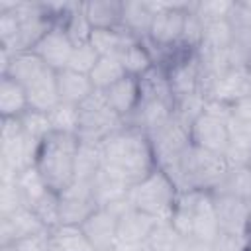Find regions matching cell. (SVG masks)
I'll list each match as a JSON object with an SVG mask.
<instances>
[{"label":"cell","mask_w":251,"mask_h":251,"mask_svg":"<svg viewBox=\"0 0 251 251\" xmlns=\"http://www.w3.org/2000/svg\"><path fill=\"white\" fill-rule=\"evenodd\" d=\"M18 186H20V190H22V194H24V198H25V202H27V206L33 202V200H37L49 186L43 182V178L39 176V173L35 171V167H29V169H25V171H22L20 175H18Z\"/></svg>","instance_id":"f35d334b"},{"label":"cell","mask_w":251,"mask_h":251,"mask_svg":"<svg viewBox=\"0 0 251 251\" xmlns=\"http://www.w3.org/2000/svg\"><path fill=\"white\" fill-rule=\"evenodd\" d=\"M176 196H178V188L175 180L159 167L151 171L145 178L135 182L127 192V200L131 208L149 214L157 220L171 218Z\"/></svg>","instance_id":"277c9868"},{"label":"cell","mask_w":251,"mask_h":251,"mask_svg":"<svg viewBox=\"0 0 251 251\" xmlns=\"http://www.w3.org/2000/svg\"><path fill=\"white\" fill-rule=\"evenodd\" d=\"M212 198H214L220 231L247 235V220H249L251 202L237 198L233 194H226V192H212Z\"/></svg>","instance_id":"7c38bea8"},{"label":"cell","mask_w":251,"mask_h":251,"mask_svg":"<svg viewBox=\"0 0 251 251\" xmlns=\"http://www.w3.org/2000/svg\"><path fill=\"white\" fill-rule=\"evenodd\" d=\"M231 8H233V2H229V0H204V2H192V12H194L202 22L227 20Z\"/></svg>","instance_id":"74e56055"},{"label":"cell","mask_w":251,"mask_h":251,"mask_svg":"<svg viewBox=\"0 0 251 251\" xmlns=\"http://www.w3.org/2000/svg\"><path fill=\"white\" fill-rule=\"evenodd\" d=\"M135 37L129 35L124 27L118 29H92L90 33V43L100 55H120L124 47L133 41Z\"/></svg>","instance_id":"f1b7e54d"},{"label":"cell","mask_w":251,"mask_h":251,"mask_svg":"<svg viewBox=\"0 0 251 251\" xmlns=\"http://www.w3.org/2000/svg\"><path fill=\"white\" fill-rule=\"evenodd\" d=\"M155 12L151 10L149 2H124V16H122V27L133 35L135 39H145L149 35L151 24H153Z\"/></svg>","instance_id":"603a6c76"},{"label":"cell","mask_w":251,"mask_h":251,"mask_svg":"<svg viewBox=\"0 0 251 251\" xmlns=\"http://www.w3.org/2000/svg\"><path fill=\"white\" fill-rule=\"evenodd\" d=\"M247 71L251 73V51H249V55H247Z\"/></svg>","instance_id":"681fc988"},{"label":"cell","mask_w":251,"mask_h":251,"mask_svg":"<svg viewBox=\"0 0 251 251\" xmlns=\"http://www.w3.org/2000/svg\"><path fill=\"white\" fill-rule=\"evenodd\" d=\"M49 239L61 251H94L80 226H57L49 231Z\"/></svg>","instance_id":"f546056e"},{"label":"cell","mask_w":251,"mask_h":251,"mask_svg":"<svg viewBox=\"0 0 251 251\" xmlns=\"http://www.w3.org/2000/svg\"><path fill=\"white\" fill-rule=\"evenodd\" d=\"M190 6L192 2H163V8L153 16V24L145 41L157 49H171L178 45Z\"/></svg>","instance_id":"ba28073f"},{"label":"cell","mask_w":251,"mask_h":251,"mask_svg":"<svg viewBox=\"0 0 251 251\" xmlns=\"http://www.w3.org/2000/svg\"><path fill=\"white\" fill-rule=\"evenodd\" d=\"M80 227L94 251H110L118 245V214L110 208H96Z\"/></svg>","instance_id":"5bb4252c"},{"label":"cell","mask_w":251,"mask_h":251,"mask_svg":"<svg viewBox=\"0 0 251 251\" xmlns=\"http://www.w3.org/2000/svg\"><path fill=\"white\" fill-rule=\"evenodd\" d=\"M45 231L49 229L43 226V222L35 216V212L29 206H24L10 216H0V245L16 243Z\"/></svg>","instance_id":"9a60e30c"},{"label":"cell","mask_w":251,"mask_h":251,"mask_svg":"<svg viewBox=\"0 0 251 251\" xmlns=\"http://www.w3.org/2000/svg\"><path fill=\"white\" fill-rule=\"evenodd\" d=\"M151 251H188L192 239L173 227L169 220H161L147 239Z\"/></svg>","instance_id":"484cf974"},{"label":"cell","mask_w":251,"mask_h":251,"mask_svg":"<svg viewBox=\"0 0 251 251\" xmlns=\"http://www.w3.org/2000/svg\"><path fill=\"white\" fill-rule=\"evenodd\" d=\"M129 188L131 186L124 178H120L118 175L106 171L104 167L90 180V190H92V196H94L98 208H106V206H110L114 202H120V200L127 198Z\"/></svg>","instance_id":"44dd1931"},{"label":"cell","mask_w":251,"mask_h":251,"mask_svg":"<svg viewBox=\"0 0 251 251\" xmlns=\"http://www.w3.org/2000/svg\"><path fill=\"white\" fill-rule=\"evenodd\" d=\"M20 122H22L24 131H25L31 139H35V141L45 139V137L53 131L49 114H45V112H37V110H31V108H29L24 116H20Z\"/></svg>","instance_id":"8d00e7d4"},{"label":"cell","mask_w":251,"mask_h":251,"mask_svg":"<svg viewBox=\"0 0 251 251\" xmlns=\"http://www.w3.org/2000/svg\"><path fill=\"white\" fill-rule=\"evenodd\" d=\"M94 90L96 88H94V84H92L88 75L76 73L73 69L57 71V92H59V100L61 102L73 104V106H80Z\"/></svg>","instance_id":"ffe728a7"},{"label":"cell","mask_w":251,"mask_h":251,"mask_svg":"<svg viewBox=\"0 0 251 251\" xmlns=\"http://www.w3.org/2000/svg\"><path fill=\"white\" fill-rule=\"evenodd\" d=\"M29 110L25 88L10 78L8 75H0V114L2 118H20Z\"/></svg>","instance_id":"7402d4cb"},{"label":"cell","mask_w":251,"mask_h":251,"mask_svg":"<svg viewBox=\"0 0 251 251\" xmlns=\"http://www.w3.org/2000/svg\"><path fill=\"white\" fill-rule=\"evenodd\" d=\"M118 251H151L149 243H118L116 245Z\"/></svg>","instance_id":"f6af8a7d"},{"label":"cell","mask_w":251,"mask_h":251,"mask_svg":"<svg viewBox=\"0 0 251 251\" xmlns=\"http://www.w3.org/2000/svg\"><path fill=\"white\" fill-rule=\"evenodd\" d=\"M118 57H120V61H122V65H124L126 75L135 76V78H141L145 73H149V71L155 67L153 55H151V51L147 49V45H145L143 39H133V41H129Z\"/></svg>","instance_id":"cb8c5ba5"},{"label":"cell","mask_w":251,"mask_h":251,"mask_svg":"<svg viewBox=\"0 0 251 251\" xmlns=\"http://www.w3.org/2000/svg\"><path fill=\"white\" fill-rule=\"evenodd\" d=\"M98 59H100V53L92 47L90 41L76 43V45L73 47V53H71L69 67H67V69H73V71L82 73V75H90V71H92L94 65L98 63Z\"/></svg>","instance_id":"d590c367"},{"label":"cell","mask_w":251,"mask_h":251,"mask_svg":"<svg viewBox=\"0 0 251 251\" xmlns=\"http://www.w3.org/2000/svg\"><path fill=\"white\" fill-rule=\"evenodd\" d=\"M226 173H227V165L222 155H216L192 145L184 155L173 180L178 190L214 192L222 184Z\"/></svg>","instance_id":"5b68a950"},{"label":"cell","mask_w":251,"mask_h":251,"mask_svg":"<svg viewBox=\"0 0 251 251\" xmlns=\"http://www.w3.org/2000/svg\"><path fill=\"white\" fill-rule=\"evenodd\" d=\"M100 169H102V143L80 141L75 159V180L90 182Z\"/></svg>","instance_id":"d4e9b609"},{"label":"cell","mask_w":251,"mask_h":251,"mask_svg":"<svg viewBox=\"0 0 251 251\" xmlns=\"http://www.w3.org/2000/svg\"><path fill=\"white\" fill-rule=\"evenodd\" d=\"M233 45L231 29L227 20H216V22H204V33H202V45L198 49H227Z\"/></svg>","instance_id":"836d02e7"},{"label":"cell","mask_w":251,"mask_h":251,"mask_svg":"<svg viewBox=\"0 0 251 251\" xmlns=\"http://www.w3.org/2000/svg\"><path fill=\"white\" fill-rule=\"evenodd\" d=\"M61 25L65 27L67 35L71 37V41H73L75 45H76V43L90 41L92 27H90L88 20H86L84 14H82V2H71V4H69V10L65 12L63 20H61Z\"/></svg>","instance_id":"4dcf8cb0"},{"label":"cell","mask_w":251,"mask_h":251,"mask_svg":"<svg viewBox=\"0 0 251 251\" xmlns=\"http://www.w3.org/2000/svg\"><path fill=\"white\" fill-rule=\"evenodd\" d=\"M73 47L75 43L71 41V37L67 35L65 27L61 24H55L39 41L37 45L31 49L33 53H37L43 63L53 69L55 73L57 71H63L69 67V59H71V53H73Z\"/></svg>","instance_id":"4fadbf2b"},{"label":"cell","mask_w":251,"mask_h":251,"mask_svg":"<svg viewBox=\"0 0 251 251\" xmlns=\"http://www.w3.org/2000/svg\"><path fill=\"white\" fill-rule=\"evenodd\" d=\"M0 251H20L16 243H8V245H0Z\"/></svg>","instance_id":"7dc6e473"},{"label":"cell","mask_w":251,"mask_h":251,"mask_svg":"<svg viewBox=\"0 0 251 251\" xmlns=\"http://www.w3.org/2000/svg\"><path fill=\"white\" fill-rule=\"evenodd\" d=\"M231 120L251 124V94L231 104Z\"/></svg>","instance_id":"7bdbcfd3"},{"label":"cell","mask_w":251,"mask_h":251,"mask_svg":"<svg viewBox=\"0 0 251 251\" xmlns=\"http://www.w3.org/2000/svg\"><path fill=\"white\" fill-rule=\"evenodd\" d=\"M78 143L80 141L75 133L63 131H51L39 141L33 167L51 190L63 192L75 182V159Z\"/></svg>","instance_id":"7a4b0ae2"},{"label":"cell","mask_w":251,"mask_h":251,"mask_svg":"<svg viewBox=\"0 0 251 251\" xmlns=\"http://www.w3.org/2000/svg\"><path fill=\"white\" fill-rule=\"evenodd\" d=\"M108 106L126 122L137 108L139 100H141V84L139 78L126 75L124 78H120L118 82H114L110 88L102 90Z\"/></svg>","instance_id":"e0dca14e"},{"label":"cell","mask_w":251,"mask_h":251,"mask_svg":"<svg viewBox=\"0 0 251 251\" xmlns=\"http://www.w3.org/2000/svg\"><path fill=\"white\" fill-rule=\"evenodd\" d=\"M249 237L243 233H231V231H218V235L212 241L214 251H247Z\"/></svg>","instance_id":"60d3db41"},{"label":"cell","mask_w":251,"mask_h":251,"mask_svg":"<svg viewBox=\"0 0 251 251\" xmlns=\"http://www.w3.org/2000/svg\"><path fill=\"white\" fill-rule=\"evenodd\" d=\"M29 208L35 212V216L43 222V226L51 231L57 226H61V198L59 192L47 188L37 200L29 204Z\"/></svg>","instance_id":"1f68e13d"},{"label":"cell","mask_w":251,"mask_h":251,"mask_svg":"<svg viewBox=\"0 0 251 251\" xmlns=\"http://www.w3.org/2000/svg\"><path fill=\"white\" fill-rule=\"evenodd\" d=\"M47 251H61V249H57V247L51 243V239H49V247H47Z\"/></svg>","instance_id":"f907efd6"},{"label":"cell","mask_w":251,"mask_h":251,"mask_svg":"<svg viewBox=\"0 0 251 251\" xmlns=\"http://www.w3.org/2000/svg\"><path fill=\"white\" fill-rule=\"evenodd\" d=\"M249 171H251V163H249Z\"/></svg>","instance_id":"f5cc1de1"},{"label":"cell","mask_w":251,"mask_h":251,"mask_svg":"<svg viewBox=\"0 0 251 251\" xmlns=\"http://www.w3.org/2000/svg\"><path fill=\"white\" fill-rule=\"evenodd\" d=\"M51 127L53 131H63V133H75L78 129V106L59 102L51 112H49Z\"/></svg>","instance_id":"e575fe53"},{"label":"cell","mask_w":251,"mask_h":251,"mask_svg":"<svg viewBox=\"0 0 251 251\" xmlns=\"http://www.w3.org/2000/svg\"><path fill=\"white\" fill-rule=\"evenodd\" d=\"M102 167L133 186L157 169L149 135L133 126H122L102 141Z\"/></svg>","instance_id":"6da1fadb"},{"label":"cell","mask_w":251,"mask_h":251,"mask_svg":"<svg viewBox=\"0 0 251 251\" xmlns=\"http://www.w3.org/2000/svg\"><path fill=\"white\" fill-rule=\"evenodd\" d=\"M163 69L167 71V78H169L175 102L178 98L200 92V75H202V71H200V59H198L196 51H190V49H186L178 43L176 55Z\"/></svg>","instance_id":"9c48e42d"},{"label":"cell","mask_w":251,"mask_h":251,"mask_svg":"<svg viewBox=\"0 0 251 251\" xmlns=\"http://www.w3.org/2000/svg\"><path fill=\"white\" fill-rule=\"evenodd\" d=\"M214 192L233 194L237 198H243V200H249L251 202V171H249V167L227 169L222 184Z\"/></svg>","instance_id":"d6a6232c"},{"label":"cell","mask_w":251,"mask_h":251,"mask_svg":"<svg viewBox=\"0 0 251 251\" xmlns=\"http://www.w3.org/2000/svg\"><path fill=\"white\" fill-rule=\"evenodd\" d=\"M88 76H90V80H92L96 90H106L114 82L124 78L126 71H124V65H122L120 57H116V55H100L98 63L94 65V69L90 71Z\"/></svg>","instance_id":"83f0119b"},{"label":"cell","mask_w":251,"mask_h":251,"mask_svg":"<svg viewBox=\"0 0 251 251\" xmlns=\"http://www.w3.org/2000/svg\"><path fill=\"white\" fill-rule=\"evenodd\" d=\"M147 135H149V141L153 147L157 167L163 169L171 178H175L184 155L192 147L190 124L182 122L175 114L165 126H161L159 129H155Z\"/></svg>","instance_id":"8992f818"},{"label":"cell","mask_w":251,"mask_h":251,"mask_svg":"<svg viewBox=\"0 0 251 251\" xmlns=\"http://www.w3.org/2000/svg\"><path fill=\"white\" fill-rule=\"evenodd\" d=\"M61 198V226H82V222L98 208L90 182L75 180L69 188L59 192Z\"/></svg>","instance_id":"8fae6325"},{"label":"cell","mask_w":251,"mask_h":251,"mask_svg":"<svg viewBox=\"0 0 251 251\" xmlns=\"http://www.w3.org/2000/svg\"><path fill=\"white\" fill-rule=\"evenodd\" d=\"M82 14L92 29L122 27L124 2L122 0H88L82 2Z\"/></svg>","instance_id":"d6986e66"},{"label":"cell","mask_w":251,"mask_h":251,"mask_svg":"<svg viewBox=\"0 0 251 251\" xmlns=\"http://www.w3.org/2000/svg\"><path fill=\"white\" fill-rule=\"evenodd\" d=\"M190 139H192V145H196L204 151L224 155L226 149L229 147V141H231L229 122L202 112L190 124Z\"/></svg>","instance_id":"30bf717a"},{"label":"cell","mask_w":251,"mask_h":251,"mask_svg":"<svg viewBox=\"0 0 251 251\" xmlns=\"http://www.w3.org/2000/svg\"><path fill=\"white\" fill-rule=\"evenodd\" d=\"M175 116V102L161 100V98H147L141 96L135 112L126 120L127 126H133L145 133H151L165 126Z\"/></svg>","instance_id":"2e32d148"},{"label":"cell","mask_w":251,"mask_h":251,"mask_svg":"<svg viewBox=\"0 0 251 251\" xmlns=\"http://www.w3.org/2000/svg\"><path fill=\"white\" fill-rule=\"evenodd\" d=\"M188 251H214V249H212V243L192 239V243H190V249H188Z\"/></svg>","instance_id":"bcb514c9"},{"label":"cell","mask_w":251,"mask_h":251,"mask_svg":"<svg viewBox=\"0 0 251 251\" xmlns=\"http://www.w3.org/2000/svg\"><path fill=\"white\" fill-rule=\"evenodd\" d=\"M247 251H251V239H249V245H247Z\"/></svg>","instance_id":"816d5d0a"},{"label":"cell","mask_w":251,"mask_h":251,"mask_svg":"<svg viewBox=\"0 0 251 251\" xmlns=\"http://www.w3.org/2000/svg\"><path fill=\"white\" fill-rule=\"evenodd\" d=\"M126 122L108 106L102 90H94L78 106V129L76 137L80 141L102 143L114 131H118Z\"/></svg>","instance_id":"52a82bcc"},{"label":"cell","mask_w":251,"mask_h":251,"mask_svg":"<svg viewBox=\"0 0 251 251\" xmlns=\"http://www.w3.org/2000/svg\"><path fill=\"white\" fill-rule=\"evenodd\" d=\"M24 206H27V202H25L18 182L0 184V216H10Z\"/></svg>","instance_id":"ab89813d"},{"label":"cell","mask_w":251,"mask_h":251,"mask_svg":"<svg viewBox=\"0 0 251 251\" xmlns=\"http://www.w3.org/2000/svg\"><path fill=\"white\" fill-rule=\"evenodd\" d=\"M159 222L161 220L129 206L118 218V243H145Z\"/></svg>","instance_id":"ac0fdd59"},{"label":"cell","mask_w":251,"mask_h":251,"mask_svg":"<svg viewBox=\"0 0 251 251\" xmlns=\"http://www.w3.org/2000/svg\"><path fill=\"white\" fill-rule=\"evenodd\" d=\"M227 24L233 43L245 51H251V2H233Z\"/></svg>","instance_id":"4316f807"},{"label":"cell","mask_w":251,"mask_h":251,"mask_svg":"<svg viewBox=\"0 0 251 251\" xmlns=\"http://www.w3.org/2000/svg\"><path fill=\"white\" fill-rule=\"evenodd\" d=\"M229 131H231V141L233 143L243 145L245 149L251 151V124L229 120Z\"/></svg>","instance_id":"b9f144b4"},{"label":"cell","mask_w":251,"mask_h":251,"mask_svg":"<svg viewBox=\"0 0 251 251\" xmlns=\"http://www.w3.org/2000/svg\"><path fill=\"white\" fill-rule=\"evenodd\" d=\"M247 237L251 239V208H249V220H247Z\"/></svg>","instance_id":"c3c4849f"},{"label":"cell","mask_w":251,"mask_h":251,"mask_svg":"<svg viewBox=\"0 0 251 251\" xmlns=\"http://www.w3.org/2000/svg\"><path fill=\"white\" fill-rule=\"evenodd\" d=\"M169 222L182 235L196 239V241L212 243L220 231L212 192L178 190Z\"/></svg>","instance_id":"3957f363"},{"label":"cell","mask_w":251,"mask_h":251,"mask_svg":"<svg viewBox=\"0 0 251 251\" xmlns=\"http://www.w3.org/2000/svg\"><path fill=\"white\" fill-rule=\"evenodd\" d=\"M204 112H206V114H210V116H214V118L226 120V122H229V120H231V104L222 102V100H206Z\"/></svg>","instance_id":"ee69618b"}]
</instances>
